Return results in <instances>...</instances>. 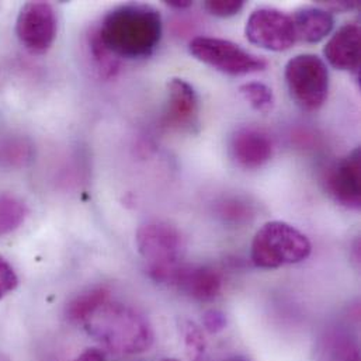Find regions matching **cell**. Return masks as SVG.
<instances>
[{"mask_svg":"<svg viewBox=\"0 0 361 361\" xmlns=\"http://www.w3.org/2000/svg\"><path fill=\"white\" fill-rule=\"evenodd\" d=\"M82 325L96 342L118 356L142 355L155 342V334L147 317L135 308L110 298Z\"/></svg>","mask_w":361,"mask_h":361,"instance_id":"7a4b0ae2","label":"cell"},{"mask_svg":"<svg viewBox=\"0 0 361 361\" xmlns=\"http://www.w3.org/2000/svg\"><path fill=\"white\" fill-rule=\"evenodd\" d=\"M360 25L357 23L343 24L326 42L324 55L326 61L339 71L359 73L360 69Z\"/></svg>","mask_w":361,"mask_h":361,"instance_id":"4fadbf2b","label":"cell"},{"mask_svg":"<svg viewBox=\"0 0 361 361\" xmlns=\"http://www.w3.org/2000/svg\"><path fill=\"white\" fill-rule=\"evenodd\" d=\"M222 274L212 266H190L180 263L168 283L184 295L198 301H214L222 291Z\"/></svg>","mask_w":361,"mask_h":361,"instance_id":"9c48e42d","label":"cell"},{"mask_svg":"<svg viewBox=\"0 0 361 361\" xmlns=\"http://www.w3.org/2000/svg\"><path fill=\"white\" fill-rule=\"evenodd\" d=\"M273 141L262 130L239 128L231 140V154L235 162L245 169H257L273 157Z\"/></svg>","mask_w":361,"mask_h":361,"instance_id":"7c38bea8","label":"cell"},{"mask_svg":"<svg viewBox=\"0 0 361 361\" xmlns=\"http://www.w3.org/2000/svg\"><path fill=\"white\" fill-rule=\"evenodd\" d=\"M137 247L157 283H166L169 273L181 263L184 239L180 231L164 221L147 222L137 231Z\"/></svg>","mask_w":361,"mask_h":361,"instance_id":"277c9868","label":"cell"},{"mask_svg":"<svg viewBox=\"0 0 361 361\" xmlns=\"http://www.w3.org/2000/svg\"><path fill=\"white\" fill-rule=\"evenodd\" d=\"M165 4L173 7V8H187L192 6L191 0H165Z\"/></svg>","mask_w":361,"mask_h":361,"instance_id":"484cf974","label":"cell"},{"mask_svg":"<svg viewBox=\"0 0 361 361\" xmlns=\"http://www.w3.org/2000/svg\"><path fill=\"white\" fill-rule=\"evenodd\" d=\"M73 361H106V355L100 349H86Z\"/></svg>","mask_w":361,"mask_h":361,"instance_id":"d4e9b609","label":"cell"},{"mask_svg":"<svg viewBox=\"0 0 361 361\" xmlns=\"http://www.w3.org/2000/svg\"><path fill=\"white\" fill-rule=\"evenodd\" d=\"M318 361H360L356 342L342 332H332L318 346Z\"/></svg>","mask_w":361,"mask_h":361,"instance_id":"2e32d148","label":"cell"},{"mask_svg":"<svg viewBox=\"0 0 361 361\" xmlns=\"http://www.w3.org/2000/svg\"><path fill=\"white\" fill-rule=\"evenodd\" d=\"M58 18L47 1H30L18 13L16 32L20 42L32 54H45L54 44Z\"/></svg>","mask_w":361,"mask_h":361,"instance_id":"ba28073f","label":"cell"},{"mask_svg":"<svg viewBox=\"0 0 361 361\" xmlns=\"http://www.w3.org/2000/svg\"><path fill=\"white\" fill-rule=\"evenodd\" d=\"M198 96L184 79L173 78L168 83V107L165 121L169 127L190 131L198 124Z\"/></svg>","mask_w":361,"mask_h":361,"instance_id":"8fae6325","label":"cell"},{"mask_svg":"<svg viewBox=\"0 0 361 361\" xmlns=\"http://www.w3.org/2000/svg\"><path fill=\"white\" fill-rule=\"evenodd\" d=\"M208 361H250L246 356L243 355H228V356H224V357H219L216 360H211L208 359Z\"/></svg>","mask_w":361,"mask_h":361,"instance_id":"4316f807","label":"cell"},{"mask_svg":"<svg viewBox=\"0 0 361 361\" xmlns=\"http://www.w3.org/2000/svg\"><path fill=\"white\" fill-rule=\"evenodd\" d=\"M188 49L200 62L231 76L262 72L267 66L262 56L224 38L195 37L191 39Z\"/></svg>","mask_w":361,"mask_h":361,"instance_id":"8992f818","label":"cell"},{"mask_svg":"<svg viewBox=\"0 0 361 361\" xmlns=\"http://www.w3.org/2000/svg\"><path fill=\"white\" fill-rule=\"evenodd\" d=\"M312 245L307 235L288 222H266L253 236L250 257L259 269H279L310 257Z\"/></svg>","mask_w":361,"mask_h":361,"instance_id":"3957f363","label":"cell"},{"mask_svg":"<svg viewBox=\"0 0 361 361\" xmlns=\"http://www.w3.org/2000/svg\"><path fill=\"white\" fill-rule=\"evenodd\" d=\"M110 298V293L104 287H93L71 300L66 305L65 315L73 324H83L104 301Z\"/></svg>","mask_w":361,"mask_h":361,"instance_id":"9a60e30c","label":"cell"},{"mask_svg":"<svg viewBox=\"0 0 361 361\" xmlns=\"http://www.w3.org/2000/svg\"><path fill=\"white\" fill-rule=\"evenodd\" d=\"M204 8L215 16V17H221V18H226V17H232L236 16L245 6L243 0H207L202 3Z\"/></svg>","mask_w":361,"mask_h":361,"instance_id":"ffe728a7","label":"cell"},{"mask_svg":"<svg viewBox=\"0 0 361 361\" xmlns=\"http://www.w3.org/2000/svg\"><path fill=\"white\" fill-rule=\"evenodd\" d=\"M181 341L190 361H208V343L201 328L188 319L179 322Z\"/></svg>","mask_w":361,"mask_h":361,"instance_id":"e0dca14e","label":"cell"},{"mask_svg":"<svg viewBox=\"0 0 361 361\" xmlns=\"http://www.w3.org/2000/svg\"><path fill=\"white\" fill-rule=\"evenodd\" d=\"M161 361H179L178 359H172V357H169V359H164V360Z\"/></svg>","mask_w":361,"mask_h":361,"instance_id":"83f0119b","label":"cell"},{"mask_svg":"<svg viewBox=\"0 0 361 361\" xmlns=\"http://www.w3.org/2000/svg\"><path fill=\"white\" fill-rule=\"evenodd\" d=\"M291 99L305 111L319 110L329 94V69L315 54H300L290 59L284 71Z\"/></svg>","mask_w":361,"mask_h":361,"instance_id":"5b68a950","label":"cell"},{"mask_svg":"<svg viewBox=\"0 0 361 361\" xmlns=\"http://www.w3.org/2000/svg\"><path fill=\"white\" fill-rule=\"evenodd\" d=\"M202 325H204V329L208 331L209 334H218L225 329L226 318L221 311L209 310L202 317Z\"/></svg>","mask_w":361,"mask_h":361,"instance_id":"603a6c76","label":"cell"},{"mask_svg":"<svg viewBox=\"0 0 361 361\" xmlns=\"http://www.w3.org/2000/svg\"><path fill=\"white\" fill-rule=\"evenodd\" d=\"M318 6L326 8L328 11H349V10H353L359 6L357 1H348V0H342V1H335V0H331V1H318Z\"/></svg>","mask_w":361,"mask_h":361,"instance_id":"cb8c5ba5","label":"cell"},{"mask_svg":"<svg viewBox=\"0 0 361 361\" xmlns=\"http://www.w3.org/2000/svg\"><path fill=\"white\" fill-rule=\"evenodd\" d=\"M18 284L17 274L11 264L0 256V300L16 290Z\"/></svg>","mask_w":361,"mask_h":361,"instance_id":"44dd1931","label":"cell"},{"mask_svg":"<svg viewBox=\"0 0 361 361\" xmlns=\"http://www.w3.org/2000/svg\"><path fill=\"white\" fill-rule=\"evenodd\" d=\"M164 32L161 13L148 4L128 3L109 11L93 31L99 42L114 56L141 59L151 56Z\"/></svg>","mask_w":361,"mask_h":361,"instance_id":"6da1fadb","label":"cell"},{"mask_svg":"<svg viewBox=\"0 0 361 361\" xmlns=\"http://www.w3.org/2000/svg\"><path fill=\"white\" fill-rule=\"evenodd\" d=\"M297 41L318 44L325 39L335 27V17L321 6H304L291 14Z\"/></svg>","mask_w":361,"mask_h":361,"instance_id":"5bb4252c","label":"cell"},{"mask_svg":"<svg viewBox=\"0 0 361 361\" xmlns=\"http://www.w3.org/2000/svg\"><path fill=\"white\" fill-rule=\"evenodd\" d=\"M245 35L250 44L281 52L297 42L291 14L273 7H260L252 11L245 25Z\"/></svg>","mask_w":361,"mask_h":361,"instance_id":"52a82bcc","label":"cell"},{"mask_svg":"<svg viewBox=\"0 0 361 361\" xmlns=\"http://www.w3.org/2000/svg\"><path fill=\"white\" fill-rule=\"evenodd\" d=\"M219 214L228 221L238 222V221L246 219L249 216L250 211H249V207L245 205V202H239L238 200L236 201L232 200V201H225L221 205V212Z\"/></svg>","mask_w":361,"mask_h":361,"instance_id":"7402d4cb","label":"cell"},{"mask_svg":"<svg viewBox=\"0 0 361 361\" xmlns=\"http://www.w3.org/2000/svg\"><path fill=\"white\" fill-rule=\"evenodd\" d=\"M25 205L13 195H0V236L16 231L25 219Z\"/></svg>","mask_w":361,"mask_h":361,"instance_id":"ac0fdd59","label":"cell"},{"mask_svg":"<svg viewBox=\"0 0 361 361\" xmlns=\"http://www.w3.org/2000/svg\"><path fill=\"white\" fill-rule=\"evenodd\" d=\"M360 148L335 164L326 175V190L336 202L348 208H360Z\"/></svg>","mask_w":361,"mask_h":361,"instance_id":"30bf717a","label":"cell"},{"mask_svg":"<svg viewBox=\"0 0 361 361\" xmlns=\"http://www.w3.org/2000/svg\"><path fill=\"white\" fill-rule=\"evenodd\" d=\"M239 93L256 111L266 114L274 107L273 90L262 82H247L239 87Z\"/></svg>","mask_w":361,"mask_h":361,"instance_id":"d6986e66","label":"cell"}]
</instances>
